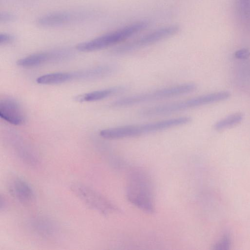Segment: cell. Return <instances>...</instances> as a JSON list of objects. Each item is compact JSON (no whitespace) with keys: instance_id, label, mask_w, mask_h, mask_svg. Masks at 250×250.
I'll use <instances>...</instances> for the list:
<instances>
[{"instance_id":"5b68a950","label":"cell","mask_w":250,"mask_h":250,"mask_svg":"<svg viewBox=\"0 0 250 250\" xmlns=\"http://www.w3.org/2000/svg\"><path fill=\"white\" fill-rule=\"evenodd\" d=\"M148 22L141 21L127 25L115 31L83 42L76 46L81 52H91L102 49L121 42L145 29Z\"/></svg>"},{"instance_id":"52a82bcc","label":"cell","mask_w":250,"mask_h":250,"mask_svg":"<svg viewBox=\"0 0 250 250\" xmlns=\"http://www.w3.org/2000/svg\"><path fill=\"white\" fill-rule=\"evenodd\" d=\"M178 29V27L175 25L160 28L117 47L112 51V53L114 55H123L151 45L175 34Z\"/></svg>"},{"instance_id":"ba28073f","label":"cell","mask_w":250,"mask_h":250,"mask_svg":"<svg viewBox=\"0 0 250 250\" xmlns=\"http://www.w3.org/2000/svg\"><path fill=\"white\" fill-rule=\"evenodd\" d=\"M71 52L59 49L37 53L18 60L17 64L21 67H32L48 63L58 62L67 59Z\"/></svg>"},{"instance_id":"3957f363","label":"cell","mask_w":250,"mask_h":250,"mask_svg":"<svg viewBox=\"0 0 250 250\" xmlns=\"http://www.w3.org/2000/svg\"><path fill=\"white\" fill-rule=\"evenodd\" d=\"M126 192L128 199L136 207L146 212L154 211L152 185L145 172L140 169L131 172Z\"/></svg>"},{"instance_id":"9c48e42d","label":"cell","mask_w":250,"mask_h":250,"mask_svg":"<svg viewBox=\"0 0 250 250\" xmlns=\"http://www.w3.org/2000/svg\"><path fill=\"white\" fill-rule=\"evenodd\" d=\"M71 188L78 197L91 208L102 213H106L112 209L110 203L91 188L83 185L75 184Z\"/></svg>"},{"instance_id":"30bf717a","label":"cell","mask_w":250,"mask_h":250,"mask_svg":"<svg viewBox=\"0 0 250 250\" xmlns=\"http://www.w3.org/2000/svg\"><path fill=\"white\" fill-rule=\"evenodd\" d=\"M89 14L83 11H59L44 15L37 20L39 25L43 27H54L87 19Z\"/></svg>"},{"instance_id":"8fae6325","label":"cell","mask_w":250,"mask_h":250,"mask_svg":"<svg viewBox=\"0 0 250 250\" xmlns=\"http://www.w3.org/2000/svg\"><path fill=\"white\" fill-rule=\"evenodd\" d=\"M0 117L7 122L20 125L25 121V116L19 103L11 98L0 100Z\"/></svg>"},{"instance_id":"8992f818","label":"cell","mask_w":250,"mask_h":250,"mask_svg":"<svg viewBox=\"0 0 250 250\" xmlns=\"http://www.w3.org/2000/svg\"><path fill=\"white\" fill-rule=\"evenodd\" d=\"M109 69L102 65L74 72H55L38 77L36 82L41 84H61L75 80H95L108 76Z\"/></svg>"},{"instance_id":"277c9868","label":"cell","mask_w":250,"mask_h":250,"mask_svg":"<svg viewBox=\"0 0 250 250\" xmlns=\"http://www.w3.org/2000/svg\"><path fill=\"white\" fill-rule=\"evenodd\" d=\"M196 88L197 85L193 83L176 84L123 97L112 102L110 106L122 108L162 100L191 93Z\"/></svg>"},{"instance_id":"4fadbf2b","label":"cell","mask_w":250,"mask_h":250,"mask_svg":"<svg viewBox=\"0 0 250 250\" xmlns=\"http://www.w3.org/2000/svg\"><path fill=\"white\" fill-rule=\"evenodd\" d=\"M125 88L122 86H115L102 90L94 91L84 93L76 96L75 101L83 102H92L104 99L114 94L122 92Z\"/></svg>"},{"instance_id":"ac0fdd59","label":"cell","mask_w":250,"mask_h":250,"mask_svg":"<svg viewBox=\"0 0 250 250\" xmlns=\"http://www.w3.org/2000/svg\"><path fill=\"white\" fill-rule=\"evenodd\" d=\"M234 56L237 59H247L250 56V51L248 49L242 48L235 51Z\"/></svg>"},{"instance_id":"e0dca14e","label":"cell","mask_w":250,"mask_h":250,"mask_svg":"<svg viewBox=\"0 0 250 250\" xmlns=\"http://www.w3.org/2000/svg\"><path fill=\"white\" fill-rule=\"evenodd\" d=\"M230 245V239L228 235H225L223 238L215 245V249L216 250H226L228 249Z\"/></svg>"},{"instance_id":"ffe728a7","label":"cell","mask_w":250,"mask_h":250,"mask_svg":"<svg viewBox=\"0 0 250 250\" xmlns=\"http://www.w3.org/2000/svg\"><path fill=\"white\" fill-rule=\"evenodd\" d=\"M15 19V16L10 12H2L0 15V22H7L12 21Z\"/></svg>"},{"instance_id":"7c38bea8","label":"cell","mask_w":250,"mask_h":250,"mask_svg":"<svg viewBox=\"0 0 250 250\" xmlns=\"http://www.w3.org/2000/svg\"><path fill=\"white\" fill-rule=\"evenodd\" d=\"M8 188L11 194L21 204L27 205L34 201L35 195L32 188L22 179H12L9 183Z\"/></svg>"},{"instance_id":"5bb4252c","label":"cell","mask_w":250,"mask_h":250,"mask_svg":"<svg viewBox=\"0 0 250 250\" xmlns=\"http://www.w3.org/2000/svg\"><path fill=\"white\" fill-rule=\"evenodd\" d=\"M235 9L240 21L250 28V0H236Z\"/></svg>"},{"instance_id":"9a60e30c","label":"cell","mask_w":250,"mask_h":250,"mask_svg":"<svg viewBox=\"0 0 250 250\" xmlns=\"http://www.w3.org/2000/svg\"><path fill=\"white\" fill-rule=\"evenodd\" d=\"M243 116L241 113L232 114L216 122L213 127L215 130H221L234 126L242 121Z\"/></svg>"},{"instance_id":"7a4b0ae2","label":"cell","mask_w":250,"mask_h":250,"mask_svg":"<svg viewBox=\"0 0 250 250\" xmlns=\"http://www.w3.org/2000/svg\"><path fill=\"white\" fill-rule=\"evenodd\" d=\"M230 96V94L228 91L208 93L184 100L146 108L141 110L139 114L145 117L166 115L224 101Z\"/></svg>"},{"instance_id":"2e32d148","label":"cell","mask_w":250,"mask_h":250,"mask_svg":"<svg viewBox=\"0 0 250 250\" xmlns=\"http://www.w3.org/2000/svg\"><path fill=\"white\" fill-rule=\"evenodd\" d=\"M51 223L46 219H38L34 223L33 227L40 235L50 237L55 232L54 226Z\"/></svg>"},{"instance_id":"6da1fadb","label":"cell","mask_w":250,"mask_h":250,"mask_svg":"<svg viewBox=\"0 0 250 250\" xmlns=\"http://www.w3.org/2000/svg\"><path fill=\"white\" fill-rule=\"evenodd\" d=\"M191 118L182 116L158 121L106 128L100 130L99 135L107 139H119L140 136L163 131L190 123Z\"/></svg>"},{"instance_id":"d6986e66","label":"cell","mask_w":250,"mask_h":250,"mask_svg":"<svg viewBox=\"0 0 250 250\" xmlns=\"http://www.w3.org/2000/svg\"><path fill=\"white\" fill-rule=\"evenodd\" d=\"M14 36L7 33H1L0 34V44L5 45L12 42L14 40Z\"/></svg>"}]
</instances>
